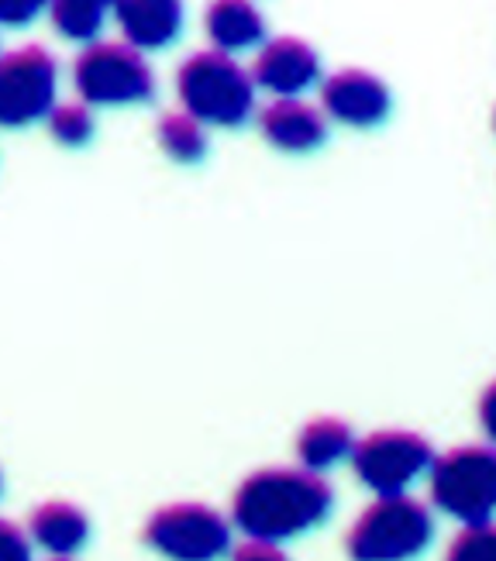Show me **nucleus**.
I'll return each instance as SVG.
<instances>
[{"label":"nucleus","mask_w":496,"mask_h":561,"mask_svg":"<svg viewBox=\"0 0 496 561\" xmlns=\"http://www.w3.org/2000/svg\"><path fill=\"white\" fill-rule=\"evenodd\" d=\"M431 503L462 527H489L496 503V458L486 445H459L431 461Z\"/></svg>","instance_id":"nucleus-4"},{"label":"nucleus","mask_w":496,"mask_h":561,"mask_svg":"<svg viewBox=\"0 0 496 561\" xmlns=\"http://www.w3.org/2000/svg\"><path fill=\"white\" fill-rule=\"evenodd\" d=\"M232 561H290V554L280 545H266V541H241L232 551Z\"/></svg>","instance_id":"nucleus-21"},{"label":"nucleus","mask_w":496,"mask_h":561,"mask_svg":"<svg viewBox=\"0 0 496 561\" xmlns=\"http://www.w3.org/2000/svg\"><path fill=\"white\" fill-rule=\"evenodd\" d=\"M207 38L214 45V53H245V48L262 45L266 38V21L259 8L241 4V0H217L207 8Z\"/></svg>","instance_id":"nucleus-14"},{"label":"nucleus","mask_w":496,"mask_h":561,"mask_svg":"<svg viewBox=\"0 0 496 561\" xmlns=\"http://www.w3.org/2000/svg\"><path fill=\"white\" fill-rule=\"evenodd\" d=\"M183 114L214 128H241L256 111V87L248 69L225 53H193L177 72Z\"/></svg>","instance_id":"nucleus-2"},{"label":"nucleus","mask_w":496,"mask_h":561,"mask_svg":"<svg viewBox=\"0 0 496 561\" xmlns=\"http://www.w3.org/2000/svg\"><path fill=\"white\" fill-rule=\"evenodd\" d=\"M390 87L365 69H338L320 83V114L349 128H376L390 117Z\"/></svg>","instance_id":"nucleus-9"},{"label":"nucleus","mask_w":496,"mask_h":561,"mask_svg":"<svg viewBox=\"0 0 496 561\" xmlns=\"http://www.w3.org/2000/svg\"><path fill=\"white\" fill-rule=\"evenodd\" d=\"M0 561H32L29 534L8 517H0Z\"/></svg>","instance_id":"nucleus-20"},{"label":"nucleus","mask_w":496,"mask_h":561,"mask_svg":"<svg viewBox=\"0 0 496 561\" xmlns=\"http://www.w3.org/2000/svg\"><path fill=\"white\" fill-rule=\"evenodd\" d=\"M53 14L56 32L69 42H97L104 21H108V4H97V0H59V4L48 8Z\"/></svg>","instance_id":"nucleus-17"},{"label":"nucleus","mask_w":496,"mask_h":561,"mask_svg":"<svg viewBox=\"0 0 496 561\" xmlns=\"http://www.w3.org/2000/svg\"><path fill=\"white\" fill-rule=\"evenodd\" d=\"M444 561H493V527H462Z\"/></svg>","instance_id":"nucleus-19"},{"label":"nucleus","mask_w":496,"mask_h":561,"mask_svg":"<svg viewBox=\"0 0 496 561\" xmlns=\"http://www.w3.org/2000/svg\"><path fill=\"white\" fill-rule=\"evenodd\" d=\"M48 135H53L59 145H69V149H80L93 138V114L87 104L72 101V104H56L48 111Z\"/></svg>","instance_id":"nucleus-18"},{"label":"nucleus","mask_w":496,"mask_h":561,"mask_svg":"<svg viewBox=\"0 0 496 561\" xmlns=\"http://www.w3.org/2000/svg\"><path fill=\"white\" fill-rule=\"evenodd\" d=\"M0 490H4V476H0Z\"/></svg>","instance_id":"nucleus-24"},{"label":"nucleus","mask_w":496,"mask_h":561,"mask_svg":"<svg viewBox=\"0 0 496 561\" xmlns=\"http://www.w3.org/2000/svg\"><path fill=\"white\" fill-rule=\"evenodd\" d=\"M335 506V490L325 476L307 469L252 472L232 500V524L245 541L280 545L325 524Z\"/></svg>","instance_id":"nucleus-1"},{"label":"nucleus","mask_w":496,"mask_h":561,"mask_svg":"<svg viewBox=\"0 0 496 561\" xmlns=\"http://www.w3.org/2000/svg\"><path fill=\"white\" fill-rule=\"evenodd\" d=\"M42 11L35 0H0V24H24Z\"/></svg>","instance_id":"nucleus-22"},{"label":"nucleus","mask_w":496,"mask_h":561,"mask_svg":"<svg viewBox=\"0 0 496 561\" xmlns=\"http://www.w3.org/2000/svg\"><path fill=\"white\" fill-rule=\"evenodd\" d=\"M114 18L124 32V45L135 53L162 48L183 28V8L177 0H121L114 4Z\"/></svg>","instance_id":"nucleus-12"},{"label":"nucleus","mask_w":496,"mask_h":561,"mask_svg":"<svg viewBox=\"0 0 496 561\" xmlns=\"http://www.w3.org/2000/svg\"><path fill=\"white\" fill-rule=\"evenodd\" d=\"M45 561H72V558H53V554H48Z\"/></svg>","instance_id":"nucleus-23"},{"label":"nucleus","mask_w":496,"mask_h":561,"mask_svg":"<svg viewBox=\"0 0 496 561\" xmlns=\"http://www.w3.org/2000/svg\"><path fill=\"white\" fill-rule=\"evenodd\" d=\"M248 77H252V87H262L277 101H286V96H301L320 80V59L311 42L296 35H280L259 48Z\"/></svg>","instance_id":"nucleus-10"},{"label":"nucleus","mask_w":496,"mask_h":561,"mask_svg":"<svg viewBox=\"0 0 496 561\" xmlns=\"http://www.w3.org/2000/svg\"><path fill=\"white\" fill-rule=\"evenodd\" d=\"M156 135H159L162 152L172 156L177 162H201L207 156L204 125H201V121H193L190 114H183V111L162 114L159 125H156Z\"/></svg>","instance_id":"nucleus-16"},{"label":"nucleus","mask_w":496,"mask_h":561,"mask_svg":"<svg viewBox=\"0 0 496 561\" xmlns=\"http://www.w3.org/2000/svg\"><path fill=\"white\" fill-rule=\"evenodd\" d=\"M59 62L45 45H21L0 56V128H24L56 107Z\"/></svg>","instance_id":"nucleus-8"},{"label":"nucleus","mask_w":496,"mask_h":561,"mask_svg":"<svg viewBox=\"0 0 496 561\" xmlns=\"http://www.w3.org/2000/svg\"><path fill=\"white\" fill-rule=\"evenodd\" d=\"M352 469L376 496H404L410 485L428 476L435 448L417 431H372L352 445Z\"/></svg>","instance_id":"nucleus-7"},{"label":"nucleus","mask_w":496,"mask_h":561,"mask_svg":"<svg viewBox=\"0 0 496 561\" xmlns=\"http://www.w3.org/2000/svg\"><path fill=\"white\" fill-rule=\"evenodd\" d=\"M145 545L169 561H221L232 551V520L207 503H169L148 517Z\"/></svg>","instance_id":"nucleus-6"},{"label":"nucleus","mask_w":496,"mask_h":561,"mask_svg":"<svg viewBox=\"0 0 496 561\" xmlns=\"http://www.w3.org/2000/svg\"><path fill=\"white\" fill-rule=\"evenodd\" d=\"M356 434L341 417H314L296 434V458H301V469L307 472H325L338 461L352 455Z\"/></svg>","instance_id":"nucleus-15"},{"label":"nucleus","mask_w":496,"mask_h":561,"mask_svg":"<svg viewBox=\"0 0 496 561\" xmlns=\"http://www.w3.org/2000/svg\"><path fill=\"white\" fill-rule=\"evenodd\" d=\"M24 534L53 558H72L90 541V517L69 500H48L32 510Z\"/></svg>","instance_id":"nucleus-13"},{"label":"nucleus","mask_w":496,"mask_h":561,"mask_svg":"<svg viewBox=\"0 0 496 561\" xmlns=\"http://www.w3.org/2000/svg\"><path fill=\"white\" fill-rule=\"evenodd\" d=\"M72 83L90 104H148L156 96L153 66L132 45L97 38L72 62Z\"/></svg>","instance_id":"nucleus-5"},{"label":"nucleus","mask_w":496,"mask_h":561,"mask_svg":"<svg viewBox=\"0 0 496 561\" xmlns=\"http://www.w3.org/2000/svg\"><path fill=\"white\" fill-rule=\"evenodd\" d=\"M259 131L280 152H314L328 141V117L301 96H286L262 107Z\"/></svg>","instance_id":"nucleus-11"},{"label":"nucleus","mask_w":496,"mask_h":561,"mask_svg":"<svg viewBox=\"0 0 496 561\" xmlns=\"http://www.w3.org/2000/svg\"><path fill=\"white\" fill-rule=\"evenodd\" d=\"M435 541V514L414 496H376L345 534L352 561H414Z\"/></svg>","instance_id":"nucleus-3"}]
</instances>
